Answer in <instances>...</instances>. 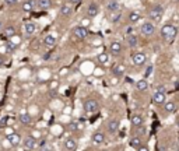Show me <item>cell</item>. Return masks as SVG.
Wrapping results in <instances>:
<instances>
[{
	"instance_id": "cell-1",
	"label": "cell",
	"mask_w": 179,
	"mask_h": 151,
	"mask_svg": "<svg viewBox=\"0 0 179 151\" xmlns=\"http://www.w3.org/2000/svg\"><path fill=\"white\" fill-rule=\"evenodd\" d=\"M176 34H178V30L173 24H165L164 27L161 28V35L165 41H173L175 39Z\"/></svg>"
},
{
	"instance_id": "cell-2",
	"label": "cell",
	"mask_w": 179,
	"mask_h": 151,
	"mask_svg": "<svg viewBox=\"0 0 179 151\" xmlns=\"http://www.w3.org/2000/svg\"><path fill=\"white\" fill-rule=\"evenodd\" d=\"M162 14H164V9L161 6H154L148 11V17L153 22H160L161 18H162Z\"/></svg>"
},
{
	"instance_id": "cell-3",
	"label": "cell",
	"mask_w": 179,
	"mask_h": 151,
	"mask_svg": "<svg viewBox=\"0 0 179 151\" xmlns=\"http://www.w3.org/2000/svg\"><path fill=\"white\" fill-rule=\"evenodd\" d=\"M83 106H84V111L87 113H92V112H97L100 109V104L97 100H85Z\"/></svg>"
},
{
	"instance_id": "cell-4",
	"label": "cell",
	"mask_w": 179,
	"mask_h": 151,
	"mask_svg": "<svg viewBox=\"0 0 179 151\" xmlns=\"http://www.w3.org/2000/svg\"><path fill=\"white\" fill-rule=\"evenodd\" d=\"M154 31H155V25H154V22H151V21H146L141 27H140V32L144 36H151L153 34H154Z\"/></svg>"
},
{
	"instance_id": "cell-5",
	"label": "cell",
	"mask_w": 179,
	"mask_h": 151,
	"mask_svg": "<svg viewBox=\"0 0 179 151\" xmlns=\"http://www.w3.org/2000/svg\"><path fill=\"white\" fill-rule=\"evenodd\" d=\"M73 35L76 36L77 39H85V38L88 36L87 27H84V25H79V27H76L73 30Z\"/></svg>"
},
{
	"instance_id": "cell-6",
	"label": "cell",
	"mask_w": 179,
	"mask_h": 151,
	"mask_svg": "<svg viewBox=\"0 0 179 151\" xmlns=\"http://www.w3.org/2000/svg\"><path fill=\"white\" fill-rule=\"evenodd\" d=\"M147 60V56L144 53H141V52H139V53H134L133 58H132V62H133L134 66H141V64H144Z\"/></svg>"
},
{
	"instance_id": "cell-7",
	"label": "cell",
	"mask_w": 179,
	"mask_h": 151,
	"mask_svg": "<svg viewBox=\"0 0 179 151\" xmlns=\"http://www.w3.org/2000/svg\"><path fill=\"white\" fill-rule=\"evenodd\" d=\"M122 49H123V46H122L120 42H112L111 46H109V52L112 53V56H118V55H120Z\"/></svg>"
},
{
	"instance_id": "cell-8",
	"label": "cell",
	"mask_w": 179,
	"mask_h": 151,
	"mask_svg": "<svg viewBox=\"0 0 179 151\" xmlns=\"http://www.w3.org/2000/svg\"><path fill=\"white\" fill-rule=\"evenodd\" d=\"M7 141H9L13 147H15V145H18L20 143H21V136H20L18 133H11L7 136Z\"/></svg>"
},
{
	"instance_id": "cell-9",
	"label": "cell",
	"mask_w": 179,
	"mask_h": 151,
	"mask_svg": "<svg viewBox=\"0 0 179 151\" xmlns=\"http://www.w3.org/2000/svg\"><path fill=\"white\" fill-rule=\"evenodd\" d=\"M164 102H165V94L155 91L154 95H153V104H155V105H161V104H164Z\"/></svg>"
},
{
	"instance_id": "cell-10",
	"label": "cell",
	"mask_w": 179,
	"mask_h": 151,
	"mask_svg": "<svg viewBox=\"0 0 179 151\" xmlns=\"http://www.w3.org/2000/svg\"><path fill=\"white\" fill-rule=\"evenodd\" d=\"M35 7H37V0H25L24 3H22V10L27 13L32 11Z\"/></svg>"
},
{
	"instance_id": "cell-11",
	"label": "cell",
	"mask_w": 179,
	"mask_h": 151,
	"mask_svg": "<svg viewBox=\"0 0 179 151\" xmlns=\"http://www.w3.org/2000/svg\"><path fill=\"white\" fill-rule=\"evenodd\" d=\"M24 145L27 150H35V148L38 147V141L35 137H28L27 140L24 141Z\"/></svg>"
},
{
	"instance_id": "cell-12",
	"label": "cell",
	"mask_w": 179,
	"mask_h": 151,
	"mask_svg": "<svg viewBox=\"0 0 179 151\" xmlns=\"http://www.w3.org/2000/svg\"><path fill=\"white\" fill-rule=\"evenodd\" d=\"M98 11H100V9H98V6L95 3H91L90 6L87 7V14L90 18H94L98 15Z\"/></svg>"
},
{
	"instance_id": "cell-13",
	"label": "cell",
	"mask_w": 179,
	"mask_h": 151,
	"mask_svg": "<svg viewBox=\"0 0 179 151\" xmlns=\"http://www.w3.org/2000/svg\"><path fill=\"white\" fill-rule=\"evenodd\" d=\"M108 130H109V133L115 134L116 132L119 130V120L118 119H111L109 122H108Z\"/></svg>"
},
{
	"instance_id": "cell-14",
	"label": "cell",
	"mask_w": 179,
	"mask_h": 151,
	"mask_svg": "<svg viewBox=\"0 0 179 151\" xmlns=\"http://www.w3.org/2000/svg\"><path fill=\"white\" fill-rule=\"evenodd\" d=\"M43 45L48 46V48H52V46L56 45V36L52 35V34H49V35H46L45 38H43Z\"/></svg>"
},
{
	"instance_id": "cell-15",
	"label": "cell",
	"mask_w": 179,
	"mask_h": 151,
	"mask_svg": "<svg viewBox=\"0 0 179 151\" xmlns=\"http://www.w3.org/2000/svg\"><path fill=\"white\" fill-rule=\"evenodd\" d=\"M104 141H105V134L102 132H95L92 134V143H95V144H102Z\"/></svg>"
},
{
	"instance_id": "cell-16",
	"label": "cell",
	"mask_w": 179,
	"mask_h": 151,
	"mask_svg": "<svg viewBox=\"0 0 179 151\" xmlns=\"http://www.w3.org/2000/svg\"><path fill=\"white\" fill-rule=\"evenodd\" d=\"M37 6L41 10H49L52 7V0H37Z\"/></svg>"
},
{
	"instance_id": "cell-17",
	"label": "cell",
	"mask_w": 179,
	"mask_h": 151,
	"mask_svg": "<svg viewBox=\"0 0 179 151\" xmlns=\"http://www.w3.org/2000/svg\"><path fill=\"white\" fill-rule=\"evenodd\" d=\"M124 71H126V67H124L123 64H118V66H115L113 70H112V73L116 76V77H123Z\"/></svg>"
},
{
	"instance_id": "cell-18",
	"label": "cell",
	"mask_w": 179,
	"mask_h": 151,
	"mask_svg": "<svg viewBox=\"0 0 179 151\" xmlns=\"http://www.w3.org/2000/svg\"><path fill=\"white\" fill-rule=\"evenodd\" d=\"M71 11H73V7H71V4H70V3H66V4H63V6L60 7V14L64 15V17L70 15V14H71Z\"/></svg>"
},
{
	"instance_id": "cell-19",
	"label": "cell",
	"mask_w": 179,
	"mask_h": 151,
	"mask_svg": "<svg viewBox=\"0 0 179 151\" xmlns=\"http://www.w3.org/2000/svg\"><path fill=\"white\" fill-rule=\"evenodd\" d=\"M106 10L109 13H113V11H118L119 10V3L116 0H109L108 4H106Z\"/></svg>"
},
{
	"instance_id": "cell-20",
	"label": "cell",
	"mask_w": 179,
	"mask_h": 151,
	"mask_svg": "<svg viewBox=\"0 0 179 151\" xmlns=\"http://www.w3.org/2000/svg\"><path fill=\"white\" fill-rule=\"evenodd\" d=\"M24 31L27 35H32V34H35V31H37V25L34 24V22H27V24L24 25Z\"/></svg>"
},
{
	"instance_id": "cell-21",
	"label": "cell",
	"mask_w": 179,
	"mask_h": 151,
	"mask_svg": "<svg viewBox=\"0 0 179 151\" xmlns=\"http://www.w3.org/2000/svg\"><path fill=\"white\" fill-rule=\"evenodd\" d=\"M175 109H176L175 102H172V101H169V102H164V112L165 113H172V112H175Z\"/></svg>"
},
{
	"instance_id": "cell-22",
	"label": "cell",
	"mask_w": 179,
	"mask_h": 151,
	"mask_svg": "<svg viewBox=\"0 0 179 151\" xmlns=\"http://www.w3.org/2000/svg\"><path fill=\"white\" fill-rule=\"evenodd\" d=\"M64 147H66V150H69V151H74L77 148V143L74 141L73 139H67L66 141H64Z\"/></svg>"
},
{
	"instance_id": "cell-23",
	"label": "cell",
	"mask_w": 179,
	"mask_h": 151,
	"mask_svg": "<svg viewBox=\"0 0 179 151\" xmlns=\"http://www.w3.org/2000/svg\"><path fill=\"white\" fill-rule=\"evenodd\" d=\"M3 34H4V36H6L7 39H9L10 36H13L15 34V28L13 27V25H7L6 28H3Z\"/></svg>"
},
{
	"instance_id": "cell-24",
	"label": "cell",
	"mask_w": 179,
	"mask_h": 151,
	"mask_svg": "<svg viewBox=\"0 0 179 151\" xmlns=\"http://www.w3.org/2000/svg\"><path fill=\"white\" fill-rule=\"evenodd\" d=\"M136 88H137L139 91H144V90H147V88H148V83H147V80H146V79L139 80V81L136 83Z\"/></svg>"
},
{
	"instance_id": "cell-25",
	"label": "cell",
	"mask_w": 179,
	"mask_h": 151,
	"mask_svg": "<svg viewBox=\"0 0 179 151\" xmlns=\"http://www.w3.org/2000/svg\"><path fill=\"white\" fill-rule=\"evenodd\" d=\"M128 43L130 48H137V43H139V38L136 35H129L128 36Z\"/></svg>"
},
{
	"instance_id": "cell-26",
	"label": "cell",
	"mask_w": 179,
	"mask_h": 151,
	"mask_svg": "<svg viewBox=\"0 0 179 151\" xmlns=\"http://www.w3.org/2000/svg\"><path fill=\"white\" fill-rule=\"evenodd\" d=\"M9 41L13 43V45H15V46L21 45V42H22L21 36H20V35H17V34H14V35H13V36H10V38H9Z\"/></svg>"
},
{
	"instance_id": "cell-27",
	"label": "cell",
	"mask_w": 179,
	"mask_h": 151,
	"mask_svg": "<svg viewBox=\"0 0 179 151\" xmlns=\"http://www.w3.org/2000/svg\"><path fill=\"white\" fill-rule=\"evenodd\" d=\"M18 119L22 124H30L31 122H32V119H31V116L28 115V113H21V115L18 116Z\"/></svg>"
},
{
	"instance_id": "cell-28",
	"label": "cell",
	"mask_w": 179,
	"mask_h": 151,
	"mask_svg": "<svg viewBox=\"0 0 179 151\" xmlns=\"http://www.w3.org/2000/svg\"><path fill=\"white\" fill-rule=\"evenodd\" d=\"M139 20H140V13L139 11H132L130 14H129V21H130L132 24H136Z\"/></svg>"
},
{
	"instance_id": "cell-29",
	"label": "cell",
	"mask_w": 179,
	"mask_h": 151,
	"mask_svg": "<svg viewBox=\"0 0 179 151\" xmlns=\"http://www.w3.org/2000/svg\"><path fill=\"white\" fill-rule=\"evenodd\" d=\"M132 124H133L134 127L143 124V118L140 115H133V116H132Z\"/></svg>"
},
{
	"instance_id": "cell-30",
	"label": "cell",
	"mask_w": 179,
	"mask_h": 151,
	"mask_svg": "<svg viewBox=\"0 0 179 151\" xmlns=\"http://www.w3.org/2000/svg\"><path fill=\"white\" fill-rule=\"evenodd\" d=\"M4 48H6V52H7V53H13V52H14L15 49H17V46L13 45V43L10 42L9 39H7L6 42H4Z\"/></svg>"
},
{
	"instance_id": "cell-31",
	"label": "cell",
	"mask_w": 179,
	"mask_h": 151,
	"mask_svg": "<svg viewBox=\"0 0 179 151\" xmlns=\"http://www.w3.org/2000/svg\"><path fill=\"white\" fill-rule=\"evenodd\" d=\"M130 145L133 148H139L140 145H141V140H140V137H137V136L132 137V139H130Z\"/></svg>"
},
{
	"instance_id": "cell-32",
	"label": "cell",
	"mask_w": 179,
	"mask_h": 151,
	"mask_svg": "<svg viewBox=\"0 0 179 151\" xmlns=\"http://www.w3.org/2000/svg\"><path fill=\"white\" fill-rule=\"evenodd\" d=\"M98 63H101V64H106L108 62H109V56L106 53H101V55H98Z\"/></svg>"
},
{
	"instance_id": "cell-33",
	"label": "cell",
	"mask_w": 179,
	"mask_h": 151,
	"mask_svg": "<svg viewBox=\"0 0 179 151\" xmlns=\"http://www.w3.org/2000/svg\"><path fill=\"white\" fill-rule=\"evenodd\" d=\"M119 18H120V11H119V10L118 11H113L112 14H111V21L112 22H116Z\"/></svg>"
},
{
	"instance_id": "cell-34",
	"label": "cell",
	"mask_w": 179,
	"mask_h": 151,
	"mask_svg": "<svg viewBox=\"0 0 179 151\" xmlns=\"http://www.w3.org/2000/svg\"><path fill=\"white\" fill-rule=\"evenodd\" d=\"M80 129V122L79 120H73L70 123V130H73V132H77Z\"/></svg>"
},
{
	"instance_id": "cell-35",
	"label": "cell",
	"mask_w": 179,
	"mask_h": 151,
	"mask_svg": "<svg viewBox=\"0 0 179 151\" xmlns=\"http://www.w3.org/2000/svg\"><path fill=\"white\" fill-rule=\"evenodd\" d=\"M134 132H136V134H144L146 133V127L143 126V124H140V126L134 127Z\"/></svg>"
},
{
	"instance_id": "cell-36",
	"label": "cell",
	"mask_w": 179,
	"mask_h": 151,
	"mask_svg": "<svg viewBox=\"0 0 179 151\" xmlns=\"http://www.w3.org/2000/svg\"><path fill=\"white\" fill-rule=\"evenodd\" d=\"M155 91H158V92L165 94V92H167V88H165V85H158V87H157V90H155Z\"/></svg>"
},
{
	"instance_id": "cell-37",
	"label": "cell",
	"mask_w": 179,
	"mask_h": 151,
	"mask_svg": "<svg viewBox=\"0 0 179 151\" xmlns=\"http://www.w3.org/2000/svg\"><path fill=\"white\" fill-rule=\"evenodd\" d=\"M18 2V0H4V3L7 4V6H11V4H15Z\"/></svg>"
},
{
	"instance_id": "cell-38",
	"label": "cell",
	"mask_w": 179,
	"mask_h": 151,
	"mask_svg": "<svg viewBox=\"0 0 179 151\" xmlns=\"http://www.w3.org/2000/svg\"><path fill=\"white\" fill-rule=\"evenodd\" d=\"M41 151H52V148H51V145L45 144V145H42V148H41Z\"/></svg>"
},
{
	"instance_id": "cell-39",
	"label": "cell",
	"mask_w": 179,
	"mask_h": 151,
	"mask_svg": "<svg viewBox=\"0 0 179 151\" xmlns=\"http://www.w3.org/2000/svg\"><path fill=\"white\" fill-rule=\"evenodd\" d=\"M6 62H7V59L4 58V56H0V66H3Z\"/></svg>"
},
{
	"instance_id": "cell-40",
	"label": "cell",
	"mask_w": 179,
	"mask_h": 151,
	"mask_svg": "<svg viewBox=\"0 0 179 151\" xmlns=\"http://www.w3.org/2000/svg\"><path fill=\"white\" fill-rule=\"evenodd\" d=\"M137 151H150V150L146 147V145H140V147L137 148Z\"/></svg>"
},
{
	"instance_id": "cell-41",
	"label": "cell",
	"mask_w": 179,
	"mask_h": 151,
	"mask_svg": "<svg viewBox=\"0 0 179 151\" xmlns=\"http://www.w3.org/2000/svg\"><path fill=\"white\" fill-rule=\"evenodd\" d=\"M69 2H70V4H79L81 0H69Z\"/></svg>"
},
{
	"instance_id": "cell-42",
	"label": "cell",
	"mask_w": 179,
	"mask_h": 151,
	"mask_svg": "<svg viewBox=\"0 0 179 151\" xmlns=\"http://www.w3.org/2000/svg\"><path fill=\"white\" fill-rule=\"evenodd\" d=\"M56 95H58V92H56L55 90H52V91H51V97H52V98H55Z\"/></svg>"
},
{
	"instance_id": "cell-43",
	"label": "cell",
	"mask_w": 179,
	"mask_h": 151,
	"mask_svg": "<svg viewBox=\"0 0 179 151\" xmlns=\"http://www.w3.org/2000/svg\"><path fill=\"white\" fill-rule=\"evenodd\" d=\"M151 70H153V66H150V67H148V69H147V73H146V77H147V76H148V74H151Z\"/></svg>"
},
{
	"instance_id": "cell-44",
	"label": "cell",
	"mask_w": 179,
	"mask_h": 151,
	"mask_svg": "<svg viewBox=\"0 0 179 151\" xmlns=\"http://www.w3.org/2000/svg\"><path fill=\"white\" fill-rule=\"evenodd\" d=\"M3 28H4V27H3V22H2V20H0V31L3 30Z\"/></svg>"
},
{
	"instance_id": "cell-45",
	"label": "cell",
	"mask_w": 179,
	"mask_h": 151,
	"mask_svg": "<svg viewBox=\"0 0 179 151\" xmlns=\"http://www.w3.org/2000/svg\"><path fill=\"white\" fill-rule=\"evenodd\" d=\"M176 126L179 127V116H176Z\"/></svg>"
},
{
	"instance_id": "cell-46",
	"label": "cell",
	"mask_w": 179,
	"mask_h": 151,
	"mask_svg": "<svg viewBox=\"0 0 179 151\" xmlns=\"http://www.w3.org/2000/svg\"><path fill=\"white\" fill-rule=\"evenodd\" d=\"M178 53H179V49H178Z\"/></svg>"
},
{
	"instance_id": "cell-47",
	"label": "cell",
	"mask_w": 179,
	"mask_h": 151,
	"mask_svg": "<svg viewBox=\"0 0 179 151\" xmlns=\"http://www.w3.org/2000/svg\"><path fill=\"white\" fill-rule=\"evenodd\" d=\"M176 2H179V0H176Z\"/></svg>"
},
{
	"instance_id": "cell-48",
	"label": "cell",
	"mask_w": 179,
	"mask_h": 151,
	"mask_svg": "<svg viewBox=\"0 0 179 151\" xmlns=\"http://www.w3.org/2000/svg\"><path fill=\"white\" fill-rule=\"evenodd\" d=\"M176 151H179V150H176Z\"/></svg>"
}]
</instances>
